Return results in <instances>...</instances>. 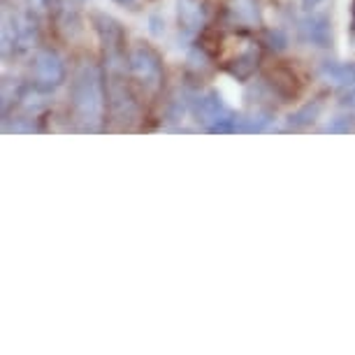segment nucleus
<instances>
[{
    "instance_id": "obj_1",
    "label": "nucleus",
    "mask_w": 355,
    "mask_h": 355,
    "mask_svg": "<svg viewBox=\"0 0 355 355\" xmlns=\"http://www.w3.org/2000/svg\"><path fill=\"white\" fill-rule=\"evenodd\" d=\"M70 107L82 130H103L107 114L105 70L91 58H82L70 77Z\"/></svg>"
},
{
    "instance_id": "obj_2",
    "label": "nucleus",
    "mask_w": 355,
    "mask_h": 355,
    "mask_svg": "<svg viewBox=\"0 0 355 355\" xmlns=\"http://www.w3.org/2000/svg\"><path fill=\"white\" fill-rule=\"evenodd\" d=\"M128 70L130 77L142 86L144 91L156 93L163 89L165 68L160 53L151 44L137 42L128 49Z\"/></svg>"
},
{
    "instance_id": "obj_3",
    "label": "nucleus",
    "mask_w": 355,
    "mask_h": 355,
    "mask_svg": "<svg viewBox=\"0 0 355 355\" xmlns=\"http://www.w3.org/2000/svg\"><path fill=\"white\" fill-rule=\"evenodd\" d=\"M68 70H65L63 58L53 49H37L33 56V89L37 93H53L65 82Z\"/></svg>"
},
{
    "instance_id": "obj_4",
    "label": "nucleus",
    "mask_w": 355,
    "mask_h": 355,
    "mask_svg": "<svg viewBox=\"0 0 355 355\" xmlns=\"http://www.w3.org/2000/svg\"><path fill=\"white\" fill-rule=\"evenodd\" d=\"M297 35L304 44L316 46V49H332V21L323 12H309L304 19L297 21Z\"/></svg>"
},
{
    "instance_id": "obj_5",
    "label": "nucleus",
    "mask_w": 355,
    "mask_h": 355,
    "mask_svg": "<svg viewBox=\"0 0 355 355\" xmlns=\"http://www.w3.org/2000/svg\"><path fill=\"white\" fill-rule=\"evenodd\" d=\"M91 26L103 44L105 51H125V31L121 21L114 17L105 15V12H91Z\"/></svg>"
},
{
    "instance_id": "obj_6",
    "label": "nucleus",
    "mask_w": 355,
    "mask_h": 355,
    "mask_svg": "<svg viewBox=\"0 0 355 355\" xmlns=\"http://www.w3.org/2000/svg\"><path fill=\"white\" fill-rule=\"evenodd\" d=\"M265 86L270 89L272 98H279L281 103H291V100H297L300 91H302V82L295 72L288 68V65H277L265 75Z\"/></svg>"
},
{
    "instance_id": "obj_7",
    "label": "nucleus",
    "mask_w": 355,
    "mask_h": 355,
    "mask_svg": "<svg viewBox=\"0 0 355 355\" xmlns=\"http://www.w3.org/2000/svg\"><path fill=\"white\" fill-rule=\"evenodd\" d=\"M209 10L205 0H177V26L184 37H196L205 28Z\"/></svg>"
},
{
    "instance_id": "obj_8",
    "label": "nucleus",
    "mask_w": 355,
    "mask_h": 355,
    "mask_svg": "<svg viewBox=\"0 0 355 355\" xmlns=\"http://www.w3.org/2000/svg\"><path fill=\"white\" fill-rule=\"evenodd\" d=\"M227 21L239 28H260L263 26V12L258 0H227L225 5Z\"/></svg>"
},
{
    "instance_id": "obj_9",
    "label": "nucleus",
    "mask_w": 355,
    "mask_h": 355,
    "mask_svg": "<svg viewBox=\"0 0 355 355\" xmlns=\"http://www.w3.org/2000/svg\"><path fill=\"white\" fill-rule=\"evenodd\" d=\"M258 65H260V46L249 42V46H244V49L225 65V72L232 79H237V82L244 84V82H249L253 75H256Z\"/></svg>"
},
{
    "instance_id": "obj_10",
    "label": "nucleus",
    "mask_w": 355,
    "mask_h": 355,
    "mask_svg": "<svg viewBox=\"0 0 355 355\" xmlns=\"http://www.w3.org/2000/svg\"><path fill=\"white\" fill-rule=\"evenodd\" d=\"M318 77L327 84L337 86H353L355 84V63H344V61H323L318 65Z\"/></svg>"
},
{
    "instance_id": "obj_11",
    "label": "nucleus",
    "mask_w": 355,
    "mask_h": 355,
    "mask_svg": "<svg viewBox=\"0 0 355 355\" xmlns=\"http://www.w3.org/2000/svg\"><path fill=\"white\" fill-rule=\"evenodd\" d=\"M325 110V100L323 98H313L309 103H304L302 107H297L293 114H288L286 119V128L300 130V128H309L320 119V114Z\"/></svg>"
},
{
    "instance_id": "obj_12",
    "label": "nucleus",
    "mask_w": 355,
    "mask_h": 355,
    "mask_svg": "<svg viewBox=\"0 0 355 355\" xmlns=\"http://www.w3.org/2000/svg\"><path fill=\"white\" fill-rule=\"evenodd\" d=\"M274 121V114L265 107H253L251 112L234 116V132H265Z\"/></svg>"
},
{
    "instance_id": "obj_13",
    "label": "nucleus",
    "mask_w": 355,
    "mask_h": 355,
    "mask_svg": "<svg viewBox=\"0 0 355 355\" xmlns=\"http://www.w3.org/2000/svg\"><path fill=\"white\" fill-rule=\"evenodd\" d=\"M320 132L325 135H348V132H355V114H337L327 121Z\"/></svg>"
},
{
    "instance_id": "obj_14",
    "label": "nucleus",
    "mask_w": 355,
    "mask_h": 355,
    "mask_svg": "<svg viewBox=\"0 0 355 355\" xmlns=\"http://www.w3.org/2000/svg\"><path fill=\"white\" fill-rule=\"evenodd\" d=\"M263 42L270 46L274 53H281L288 49V44H291V40H288L286 31L284 28H267L263 33Z\"/></svg>"
},
{
    "instance_id": "obj_15",
    "label": "nucleus",
    "mask_w": 355,
    "mask_h": 355,
    "mask_svg": "<svg viewBox=\"0 0 355 355\" xmlns=\"http://www.w3.org/2000/svg\"><path fill=\"white\" fill-rule=\"evenodd\" d=\"M149 35L151 37H163L165 33V19L163 15H158V12H153V15H149Z\"/></svg>"
},
{
    "instance_id": "obj_16",
    "label": "nucleus",
    "mask_w": 355,
    "mask_h": 355,
    "mask_svg": "<svg viewBox=\"0 0 355 355\" xmlns=\"http://www.w3.org/2000/svg\"><path fill=\"white\" fill-rule=\"evenodd\" d=\"M339 105L346 107V110H355V84L353 86H346L339 96Z\"/></svg>"
},
{
    "instance_id": "obj_17",
    "label": "nucleus",
    "mask_w": 355,
    "mask_h": 355,
    "mask_svg": "<svg viewBox=\"0 0 355 355\" xmlns=\"http://www.w3.org/2000/svg\"><path fill=\"white\" fill-rule=\"evenodd\" d=\"M320 3H323V0H302V8L306 12H313V8H318Z\"/></svg>"
},
{
    "instance_id": "obj_18",
    "label": "nucleus",
    "mask_w": 355,
    "mask_h": 355,
    "mask_svg": "<svg viewBox=\"0 0 355 355\" xmlns=\"http://www.w3.org/2000/svg\"><path fill=\"white\" fill-rule=\"evenodd\" d=\"M114 3H119L121 8H128V10H137V8H135L137 0H114Z\"/></svg>"
},
{
    "instance_id": "obj_19",
    "label": "nucleus",
    "mask_w": 355,
    "mask_h": 355,
    "mask_svg": "<svg viewBox=\"0 0 355 355\" xmlns=\"http://www.w3.org/2000/svg\"><path fill=\"white\" fill-rule=\"evenodd\" d=\"M351 33H353V37H355V0H353V19H351Z\"/></svg>"
}]
</instances>
